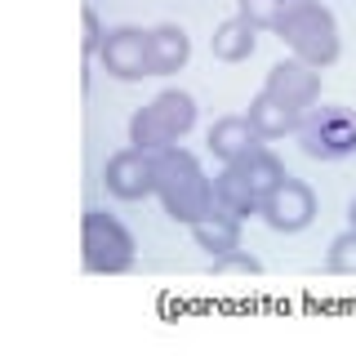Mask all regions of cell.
Masks as SVG:
<instances>
[{"mask_svg": "<svg viewBox=\"0 0 356 356\" xmlns=\"http://www.w3.org/2000/svg\"><path fill=\"white\" fill-rule=\"evenodd\" d=\"M348 222L356 227V196H352V205H348Z\"/></svg>", "mask_w": 356, "mask_h": 356, "instance_id": "cell-21", "label": "cell"}, {"mask_svg": "<svg viewBox=\"0 0 356 356\" xmlns=\"http://www.w3.org/2000/svg\"><path fill=\"white\" fill-rule=\"evenodd\" d=\"M276 36L289 44L294 58H303L312 67H330L339 58L343 40H339V22L321 0H294L285 9V18L276 22Z\"/></svg>", "mask_w": 356, "mask_h": 356, "instance_id": "cell-2", "label": "cell"}, {"mask_svg": "<svg viewBox=\"0 0 356 356\" xmlns=\"http://www.w3.org/2000/svg\"><path fill=\"white\" fill-rule=\"evenodd\" d=\"M214 196H218V209H227V214H236L241 222L245 218H254L263 209V196L254 192L245 178L232 170V165H222V174L214 178Z\"/></svg>", "mask_w": 356, "mask_h": 356, "instance_id": "cell-16", "label": "cell"}, {"mask_svg": "<svg viewBox=\"0 0 356 356\" xmlns=\"http://www.w3.org/2000/svg\"><path fill=\"white\" fill-rule=\"evenodd\" d=\"M325 267L334 276H356V227L339 232L330 241V254H325Z\"/></svg>", "mask_w": 356, "mask_h": 356, "instance_id": "cell-18", "label": "cell"}, {"mask_svg": "<svg viewBox=\"0 0 356 356\" xmlns=\"http://www.w3.org/2000/svg\"><path fill=\"white\" fill-rule=\"evenodd\" d=\"M245 116H250V125L259 129L267 143H272V138H285V134H298V120H303L298 111H289L285 103H276L267 89H263L259 98H250V111H245Z\"/></svg>", "mask_w": 356, "mask_h": 356, "instance_id": "cell-15", "label": "cell"}, {"mask_svg": "<svg viewBox=\"0 0 356 356\" xmlns=\"http://www.w3.org/2000/svg\"><path fill=\"white\" fill-rule=\"evenodd\" d=\"M298 147L312 161H348L356 156V111L352 107H312L298 120Z\"/></svg>", "mask_w": 356, "mask_h": 356, "instance_id": "cell-5", "label": "cell"}, {"mask_svg": "<svg viewBox=\"0 0 356 356\" xmlns=\"http://www.w3.org/2000/svg\"><path fill=\"white\" fill-rule=\"evenodd\" d=\"M209 152L218 156L222 165H232V161H241V156H250L254 147H263V134L250 125V116H218L214 125H209Z\"/></svg>", "mask_w": 356, "mask_h": 356, "instance_id": "cell-10", "label": "cell"}, {"mask_svg": "<svg viewBox=\"0 0 356 356\" xmlns=\"http://www.w3.org/2000/svg\"><path fill=\"white\" fill-rule=\"evenodd\" d=\"M103 36L107 31L98 27V14L94 9H81V49H85V58H98V49H103Z\"/></svg>", "mask_w": 356, "mask_h": 356, "instance_id": "cell-20", "label": "cell"}, {"mask_svg": "<svg viewBox=\"0 0 356 356\" xmlns=\"http://www.w3.org/2000/svg\"><path fill=\"white\" fill-rule=\"evenodd\" d=\"M81 250H85V272L98 276H120L138 259V241L134 232L107 209H85L81 218Z\"/></svg>", "mask_w": 356, "mask_h": 356, "instance_id": "cell-4", "label": "cell"}, {"mask_svg": "<svg viewBox=\"0 0 356 356\" xmlns=\"http://www.w3.org/2000/svg\"><path fill=\"white\" fill-rule=\"evenodd\" d=\"M192 125H196V98L187 89H165L129 116V143L143 152H165L178 138H187Z\"/></svg>", "mask_w": 356, "mask_h": 356, "instance_id": "cell-3", "label": "cell"}, {"mask_svg": "<svg viewBox=\"0 0 356 356\" xmlns=\"http://www.w3.org/2000/svg\"><path fill=\"white\" fill-rule=\"evenodd\" d=\"M263 89L276 98V103H285L289 111L307 116V111L321 103V67H312L303 58H285V63H276L272 72H267Z\"/></svg>", "mask_w": 356, "mask_h": 356, "instance_id": "cell-8", "label": "cell"}, {"mask_svg": "<svg viewBox=\"0 0 356 356\" xmlns=\"http://www.w3.org/2000/svg\"><path fill=\"white\" fill-rule=\"evenodd\" d=\"M98 63H103V72L116 76V81H143V76H152L147 31L143 27H111L103 36Z\"/></svg>", "mask_w": 356, "mask_h": 356, "instance_id": "cell-7", "label": "cell"}, {"mask_svg": "<svg viewBox=\"0 0 356 356\" xmlns=\"http://www.w3.org/2000/svg\"><path fill=\"white\" fill-rule=\"evenodd\" d=\"M232 170H236V174H241L245 183H250L254 192L263 196V200H267V196H272L276 187H281L285 178H289V174H285V165H281V156H276V152H267V147H254L250 156L232 161Z\"/></svg>", "mask_w": 356, "mask_h": 356, "instance_id": "cell-14", "label": "cell"}, {"mask_svg": "<svg viewBox=\"0 0 356 356\" xmlns=\"http://www.w3.org/2000/svg\"><path fill=\"white\" fill-rule=\"evenodd\" d=\"M103 187L116 200H143V196H156V152H143V147H120L116 156H107L103 165Z\"/></svg>", "mask_w": 356, "mask_h": 356, "instance_id": "cell-6", "label": "cell"}, {"mask_svg": "<svg viewBox=\"0 0 356 356\" xmlns=\"http://www.w3.org/2000/svg\"><path fill=\"white\" fill-rule=\"evenodd\" d=\"M156 196H161L165 214L174 222H187V227L218 209L214 178H205L200 161L192 152H183L178 143L165 147V152H156Z\"/></svg>", "mask_w": 356, "mask_h": 356, "instance_id": "cell-1", "label": "cell"}, {"mask_svg": "<svg viewBox=\"0 0 356 356\" xmlns=\"http://www.w3.org/2000/svg\"><path fill=\"white\" fill-rule=\"evenodd\" d=\"M259 218L272 232H303L307 222L316 218V192H312L303 178H285V183L263 200Z\"/></svg>", "mask_w": 356, "mask_h": 356, "instance_id": "cell-9", "label": "cell"}, {"mask_svg": "<svg viewBox=\"0 0 356 356\" xmlns=\"http://www.w3.org/2000/svg\"><path fill=\"white\" fill-rule=\"evenodd\" d=\"M147 54H152V76H174L192 58V36L178 22H161L147 31Z\"/></svg>", "mask_w": 356, "mask_h": 356, "instance_id": "cell-11", "label": "cell"}, {"mask_svg": "<svg viewBox=\"0 0 356 356\" xmlns=\"http://www.w3.org/2000/svg\"><path fill=\"white\" fill-rule=\"evenodd\" d=\"M192 241L209 254V259H218V254H232V250H241V218L227 214V209H214L209 218L192 222Z\"/></svg>", "mask_w": 356, "mask_h": 356, "instance_id": "cell-13", "label": "cell"}, {"mask_svg": "<svg viewBox=\"0 0 356 356\" xmlns=\"http://www.w3.org/2000/svg\"><path fill=\"white\" fill-rule=\"evenodd\" d=\"M209 272H214V276H259L263 263L254 259V254H245V250H232V254L209 259Z\"/></svg>", "mask_w": 356, "mask_h": 356, "instance_id": "cell-19", "label": "cell"}, {"mask_svg": "<svg viewBox=\"0 0 356 356\" xmlns=\"http://www.w3.org/2000/svg\"><path fill=\"white\" fill-rule=\"evenodd\" d=\"M254 44H259V27H254L250 18H227L214 27V36H209V49H214L218 63H245L254 54Z\"/></svg>", "mask_w": 356, "mask_h": 356, "instance_id": "cell-12", "label": "cell"}, {"mask_svg": "<svg viewBox=\"0 0 356 356\" xmlns=\"http://www.w3.org/2000/svg\"><path fill=\"white\" fill-rule=\"evenodd\" d=\"M289 5H294V0H236V14L250 18L259 31H276V22L285 18Z\"/></svg>", "mask_w": 356, "mask_h": 356, "instance_id": "cell-17", "label": "cell"}]
</instances>
